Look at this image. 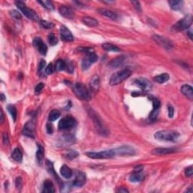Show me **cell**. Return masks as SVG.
<instances>
[{"instance_id": "obj_56", "label": "cell", "mask_w": 193, "mask_h": 193, "mask_svg": "<svg viewBox=\"0 0 193 193\" xmlns=\"http://www.w3.org/2000/svg\"><path fill=\"white\" fill-rule=\"evenodd\" d=\"M47 130L48 134H52V127L51 125H47Z\"/></svg>"}, {"instance_id": "obj_39", "label": "cell", "mask_w": 193, "mask_h": 193, "mask_svg": "<svg viewBox=\"0 0 193 193\" xmlns=\"http://www.w3.org/2000/svg\"><path fill=\"white\" fill-rule=\"evenodd\" d=\"M63 140L65 144H72L75 141V137L72 134H65L63 136Z\"/></svg>"}, {"instance_id": "obj_42", "label": "cell", "mask_w": 193, "mask_h": 193, "mask_svg": "<svg viewBox=\"0 0 193 193\" xmlns=\"http://www.w3.org/2000/svg\"><path fill=\"white\" fill-rule=\"evenodd\" d=\"M41 26H42V27H44L45 29H51V28H53L54 26V24H53L52 23H50V22H48V21H41Z\"/></svg>"}, {"instance_id": "obj_54", "label": "cell", "mask_w": 193, "mask_h": 193, "mask_svg": "<svg viewBox=\"0 0 193 193\" xmlns=\"http://www.w3.org/2000/svg\"><path fill=\"white\" fill-rule=\"evenodd\" d=\"M144 170V166L143 165H137L134 169V172H142Z\"/></svg>"}, {"instance_id": "obj_2", "label": "cell", "mask_w": 193, "mask_h": 193, "mask_svg": "<svg viewBox=\"0 0 193 193\" xmlns=\"http://www.w3.org/2000/svg\"><path fill=\"white\" fill-rule=\"evenodd\" d=\"M72 88L73 92L79 99L83 100V101H89L91 99L90 92L84 84L76 82V83L73 84Z\"/></svg>"}, {"instance_id": "obj_60", "label": "cell", "mask_w": 193, "mask_h": 193, "mask_svg": "<svg viewBox=\"0 0 193 193\" xmlns=\"http://www.w3.org/2000/svg\"><path fill=\"white\" fill-rule=\"evenodd\" d=\"M1 99L2 101L5 100V95L3 94H1Z\"/></svg>"}, {"instance_id": "obj_35", "label": "cell", "mask_w": 193, "mask_h": 193, "mask_svg": "<svg viewBox=\"0 0 193 193\" xmlns=\"http://www.w3.org/2000/svg\"><path fill=\"white\" fill-rule=\"evenodd\" d=\"M60 116V112L57 110H54L50 112L49 115H48V121H56Z\"/></svg>"}, {"instance_id": "obj_59", "label": "cell", "mask_w": 193, "mask_h": 193, "mask_svg": "<svg viewBox=\"0 0 193 193\" xmlns=\"http://www.w3.org/2000/svg\"><path fill=\"white\" fill-rule=\"evenodd\" d=\"M186 192H192V186L189 187V189H187Z\"/></svg>"}, {"instance_id": "obj_9", "label": "cell", "mask_w": 193, "mask_h": 193, "mask_svg": "<svg viewBox=\"0 0 193 193\" xmlns=\"http://www.w3.org/2000/svg\"><path fill=\"white\" fill-rule=\"evenodd\" d=\"M76 121L74 118L71 116H67L64 117L59 121L58 128L59 130H68L71 129L73 127L76 126Z\"/></svg>"}, {"instance_id": "obj_50", "label": "cell", "mask_w": 193, "mask_h": 193, "mask_svg": "<svg viewBox=\"0 0 193 193\" xmlns=\"http://www.w3.org/2000/svg\"><path fill=\"white\" fill-rule=\"evenodd\" d=\"M167 111H168V117L173 118L174 114V109L173 108V106H171V105H168V106H167Z\"/></svg>"}, {"instance_id": "obj_41", "label": "cell", "mask_w": 193, "mask_h": 193, "mask_svg": "<svg viewBox=\"0 0 193 193\" xmlns=\"http://www.w3.org/2000/svg\"><path fill=\"white\" fill-rule=\"evenodd\" d=\"M158 112H159V110H154L153 109V111L151 112V113L149 114V119L150 121H155V119H157L158 115Z\"/></svg>"}, {"instance_id": "obj_18", "label": "cell", "mask_w": 193, "mask_h": 193, "mask_svg": "<svg viewBox=\"0 0 193 193\" xmlns=\"http://www.w3.org/2000/svg\"><path fill=\"white\" fill-rule=\"evenodd\" d=\"M59 13L67 19H73L75 15L74 12L72 8L68 6H65V5H62L59 8Z\"/></svg>"}, {"instance_id": "obj_20", "label": "cell", "mask_w": 193, "mask_h": 193, "mask_svg": "<svg viewBox=\"0 0 193 193\" xmlns=\"http://www.w3.org/2000/svg\"><path fill=\"white\" fill-rule=\"evenodd\" d=\"M97 11L101 15H103V16H105V17H109V18L111 20H116L118 18L117 14L110 9H106V8H99Z\"/></svg>"}, {"instance_id": "obj_55", "label": "cell", "mask_w": 193, "mask_h": 193, "mask_svg": "<svg viewBox=\"0 0 193 193\" xmlns=\"http://www.w3.org/2000/svg\"><path fill=\"white\" fill-rule=\"evenodd\" d=\"M118 192H124V193H127V192H129V191H128V189L125 188V187H121L120 189H119V190L117 191Z\"/></svg>"}, {"instance_id": "obj_38", "label": "cell", "mask_w": 193, "mask_h": 193, "mask_svg": "<svg viewBox=\"0 0 193 193\" xmlns=\"http://www.w3.org/2000/svg\"><path fill=\"white\" fill-rule=\"evenodd\" d=\"M48 39V42H49V44L51 45L54 46V45H56L58 44V39L56 37V35H55L54 33L49 34Z\"/></svg>"}, {"instance_id": "obj_40", "label": "cell", "mask_w": 193, "mask_h": 193, "mask_svg": "<svg viewBox=\"0 0 193 193\" xmlns=\"http://www.w3.org/2000/svg\"><path fill=\"white\" fill-rule=\"evenodd\" d=\"M10 15L12 16V18L16 20V21H19V20L21 19V15L20 14V12H17V11H15V10L11 11Z\"/></svg>"}, {"instance_id": "obj_6", "label": "cell", "mask_w": 193, "mask_h": 193, "mask_svg": "<svg viewBox=\"0 0 193 193\" xmlns=\"http://www.w3.org/2000/svg\"><path fill=\"white\" fill-rule=\"evenodd\" d=\"M15 4L17 5V8H18L26 17H28V18L30 20H33V21H39V17L36 12L33 9H31V8H28L23 2L17 1L16 2Z\"/></svg>"}, {"instance_id": "obj_21", "label": "cell", "mask_w": 193, "mask_h": 193, "mask_svg": "<svg viewBox=\"0 0 193 193\" xmlns=\"http://www.w3.org/2000/svg\"><path fill=\"white\" fill-rule=\"evenodd\" d=\"M82 21L84 24L87 26H90V27H95L99 24V22L92 17H84L82 19Z\"/></svg>"}, {"instance_id": "obj_8", "label": "cell", "mask_w": 193, "mask_h": 193, "mask_svg": "<svg viewBox=\"0 0 193 193\" xmlns=\"http://www.w3.org/2000/svg\"><path fill=\"white\" fill-rule=\"evenodd\" d=\"M98 57L94 52L86 54V56L83 58L82 61V70H87L93 64L97 61Z\"/></svg>"}, {"instance_id": "obj_19", "label": "cell", "mask_w": 193, "mask_h": 193, "mask_svg": "<svg viewBox=\"0 0 193 193\" xmlns=\"http://www.w3.org/2000/svg\"><path fill=\"white\" fill-rule=\"evenodd\" d=\"M180 91L183 94L186 96L187 98H189L190 101L193 100V88L192 86L189 85H183V86L180 88Z\"/></svg>"}, {"instance_id": "obj_27", "label": "cell", "mask_w": 193, "mask_h": 193, "mask_svg": "<svg viewBox=\"0 0 193 193\" xmlns=\"http://www.w3.org/2000/svg\"><path fill=\"white\" fill-rule=\"evenodd\" d=\"M144 176L142 172H133V174L130 176L129 180L132 183H138L144 180Z\"/></svg>"}, {"instance_id": "obj_58", "label": "cell", "mask_w": 193, "mask_h": 193, "mask_svg": "<svg viewBox=\"0 0 193 193\" xmlns=\"http://www.w3.org/2000/svg\"><path fill=\"white\" fill-rule=\"evenodd\" d=\"M188 34H189V38L191 39H192V30H189L188 31Z\"/></svg>"}, {"instance_id": "obj_52", "label": "cell", "mask_w": 193, "mask_h": 193, "mask_svg": "<svg viewBox=\"0 0 193 193\" xmlns=\"http://www.w3.org/2000/svg\"><path fill=\"white\" fill-rule=\"evenodd\" d=\"M131 3L134 5L135 8L137 9L138 12H141V7H140V2L138 1H132Z\"/></svg>"}, {"instance_id": "obj_34", "label": "cell", "mask_w": 193, "mask_h": 193, "mask_svg": "<svg viewBox=\"0 0 193 193\" xmlns=\"http://www.w3.org/2000/svg\"><path fill=\"white\" fill-rule=\"evenodd\" d=\"M8 111L9 112L12 119H13V121L15 122L16 120H17V112L16 107L14 106V105H9V106H8Z\"/></svg>"}, {"instance_id": "obj_31", "label": "cell", "mask_w": 193, "mask_h": 193, "mask_svg": "<svg viewBox=\"0 0 193 193\" xmlns=\"http://www.w3.org/2000/svg\"><path fill=\"white\" fill-rule=\"evenodd\" d=\"M12 158L17 162H22L23 155H22V153H21V149H18V148H15L12 154Z\"/></svg>"}, {"instance_id": "obj_45", "label": "cell", "mask_w": 193, "mask_h": 193, "mask_svg": "<svg viewBox=\"0 0 193 193\" xmlns=\"http://www.w3.org/2000/svg\"><path fill=\"white\" fill-rule=\"evenodd\" d=\"M44 87H45L44 83H42V82H41V83L38 84L35 87V94H40V93L42 92V91L43 90Z\"/></svg>"}, {"instance_id": "obj_23", "label": "cell", "mask_w": 193, "mask_h": 193, "mask_svg": "<svg viewBox=\"0 0 193 193\" xmlns=\"http://www.w3.org/2000/svg\"><path fill=\"white\" fill-rule=\"evenodd\" d=\"M55 192L54 184L51 180H46L43 183V190L42 192L45 193H54Z\"/></svg>"}, {"instance_id": "obj_17", "label": "cell", "mask_w": 193, "mask_h": 193, "mask_svg": "<svg viewBox=\"0 0 193 193\" xmlns=\"http://www.w3.org/2000/svg\"><path fill=\"white\" fill-rule=\"evenodd\" d=\"M178 149L176 148H156L152 150V154L156 155L171 154L177 152Z\"/></svg>"}, {"instance_id": "obj_43", "label": "cell", "mask_w": 193, "mask_h": 193, "mask_svg": "<svg viewBox=\"0 0 193 193\" xmlns=\"http://www.w3.org/2000/svg\"><path fill=\"white\" fill-rule=\"evenodd\" d=\"M152 101H153V109H154V110H159L161 106V103L159 100L155 97H152Z\"/></svg>"}, {"instance_id": "obj_44", "label": "cell", "mask_w": 193, "mask_h": 193, "mask_svg": "<svg viewBox=\"0 0 193 193\" xmlns=\"http://www.w3.org/2000/svg\"><path fill=\"white\" fill-rule=\"evenodd\" d=\"M54 66L53 65V64L50 63L45 68V73L47 75H51L54 72Z\"/></svg>"}, {"instance_id": "obj_24", "label": "cell", "mask_w": 193, "mask_h": 193, "mask_svg": "<svg viewBox=\"0 0 193 193\" xmlns=\"http://www.w3.org/2000/svg\"><path fill=\"white\" fill-rule=\"evenodd\" d=\"M125 61V58L123 56H119L117 58L112 59L111 61L108 64V66L112 68H115L119 67V66H121V64L124 63Z\"/></svg>"}, {"instance_id": "obj_7", "label": "cell", "mask_w": 193, "mask_h": 193, "mask_svg": "<svg viewBox=\"0 0 193 193\" xmlns=\"http://www.w3.org/2000/svg\"><path fill=\"white\" fill-rule=\"evenodd\" d=\"M192 24V17L191 15H187L183 19L179 21L176 24L173 26V29L176 31H183L189 29V26Z\"/></svg>"}, {"instance_id": "obj_5", "label": "cell", "mask_w": 193, "mask_h": 193, "mask_svg": "<svg viewBox=\"0 0 193 193\" xmlns=\"http://www.w3.org/2000/svg\"><path fill=\"white\" fill-rule=\"evenodd\" d=\"M89 158H93V159H108V158H112L114 156H115V153L114 152V149L105 150V151H101L96 153V152H88L85 153Z\"/></svg>"}, {"instance_id": "obj_4", "label": "cell", "mask_w": 193, "mask_h": 193, "mask_svg": "<svg viewBox=\"0 0 193 193\" xmlns=\"http://www.w3.org/2000/svg\"><path fill=\"white\" fill-rule=\"evenodd\" d=\"M131 76V71L129 69H123V70L119 71L114 73L113 75L110 77V85L113 86V85H117L121 83L128 78Z\"/></svg>"}, {"instance_id": "obj_53", "label": "cell", "mask_w": 193, "mask_h": 193, "mask_svg": "<svg viewBox=\"0 0 193 193\" xmlns=\"http://www.w3.org/2000/svg\"><path fill=\"white\" fill-rule=\"evenodd\" d=\"M16 187H17V189H20L21 188V186H22V179H21V177H17V179H16Z\"/></svg>"}, {"instance_id": "obj_29", "label": "cell", "mask_w": 193, "mask_h": 193, "mask_svg": "<svg viewBox=\"0 0 193 193\" xmlns=\"http://www.w3.org/2000/svg\"><path fill=\"white\" fill-rule=\"evenodd\" d=\"M168 4L171 9L174 11H179L182 8L183 5V1H177V0H171V1H168Z\"/></svg>"}, {"instance_id": "obj_33", "label": "cell", "mask_w": 193, "mask_h": 193, "mask_svg": "<svg viewBox=\"0 0 193 193\" xmlns=\"http://www.w3.org/2000/svg\"><path fill=\"white\" fill-rule=\"evenodd\" d=\"M54 69L55 70L60 72V71H63L66 69V61H64L63 60H58L56 62L54 65Z\"/></svg>"}, {"instance_id": "obj_1", "label": "cell", "mask_w": 193, "mask_h": 193, "mask_svg": "<svg viewBox=\"0 0 193 193\" xmlns=\"http://www.w3.org/2000/svg\"><path fill=\"white\" fill-rule=\"evenodd\" d=\"M180 137V134L177 131L172 130H158L154 134V137L156 140L161 141H170L175 142Z\"/></svg>"}, {"instance_id": "obj_16", "label": "cell", "mask_w": 193, "mask_h": 193, "mask_svg": "<svg viewBox=\"0 0 193 193\" xmlns=\"http://www.w3.org/2000/svg\"><path fill=\"white\" fill-rule=\"evenodd\" d=\"M85 182H86V176H85V173L82 172V171H78L76 173L75 180H73V186L76 187H81L85 185Z\"/></svg>"}, {"instance_id": "obj_36", "label": "cell", "mask_w": 193, "mask_h": 193, "mask_svg": "<svg viewBox=\"0 0 193 193\" xmlns=\"http://www.w3.org/2000/svg\"><path fill=\"white\" fill-rule=\"evenodd\" d=\"M38 2L40 3L46 9L49 11H53L54 9V5H53V3L51 1H38Z\"/></svg>"}, {"instance_id": "obj_48", "label": "cell", "mask_w": 193, "mask_h": 193, "mask_svg": "<svg viewBox=\"0 0 193 193\" xmlns=\"http://www.w3.org/2000/svg\"><path fill=\"white\" fill-rule=\"evenodd\" d=\"M2 140H3V144L5 146H7L8 144H9V138H8V135L6 132H4L2 135Z\"/></svg>"}, {"instance_id": "obj_15", "label": "cell", "mask_w": 193, "mask_h": 193, "mask_svg": "<svg viewBox=\"0 0 193 193\" xmlns=\"http://www.w3.org/2000/svg\"><path fill=\"white\" fill-rule=\"evenodd\" d=\"M60 35L62 40L65 41V42H72L74 39V37H73V33H71L70 30L64 25L60 28Z\"/></svg>"}, {"instance_id": "obj_3", "label": "cell", "mask_w": 193, "mask_h": 193, "mask_svg": "<svg viewBox=\"0 0 193 193\" xmlns=\"http://www.w3.org/2000/svg\"><path fill=\"white\" fill-rule=\"evenodd\" d=\"M88 113L93 120V122H94V126H95L96 129L98 131V133H99L100 134L103 135V136L108 134H109L108 130H107L106 127L104 126L101 118L98 115V114L94 112V110H92V109H90V110H88Z\"/></svg>"}, {"instance_id": "obj_37", "label": "cell", "mask_w": 193, "mask_h": 193, "mask_svg": "<svg viewBox=\"0 0 193 193\" xmlns=\"http://www.w3.org/2000/svg\"><path fill=\"white\" fill-rule=\"evenodd\" d=\"M78 155V153L76 151H75V150H69V151H68L67 153H66L65 156H66V158H68V159L72 160V159H74V158H76Z\"/></svg>"}, {"instance_id": "obj_22", "label": "cell", "mask_w": 193, "mask_h": 193, "mask_svg": "<svg viewBox=\"0 0 193 193\" xmlns=\"http://www.w3.org/2000/svg\"><path fill=\"white\" fill-rule=\"evenodd\" d=\"M100 85H101V82H100V78L99 76H94L93 77L91 78L90 81V87L93 92H96L98 91L100 87Z\"/></svg>"}, {"instance_id": "obj_46", "label": "cell", "mask_w": 193, "mask_h": 193, "mask_svg": "<svg viewBox=\"0 0 193 193\" xmlns=\"http://www.w3.org/2000/svg\"><path fill=\"white\" fill-rule=\"evenodd\" d=\"M69 73H73V70H74V67H73V64L71 62L68 61L66 62V69Z\"/></svg>"}, {"instance_id": "obj_47", "label": "cell", "mask_w": 193, "mask_h": 193, "mask_svg": "<svg viewBox=\"0 0 193 193\" xmlns=\"http://www.w3.org/2000/svg\"><path fill=\"white\" fill-rule=\"evenodd\" d=\"M45 64L46 63L44 60H41V61L39 62V68H38V72L39 74H41L42 71H43V69H45Z\"/></svg>"}, {"instance_id": "obj_57", "label": "cell", "mask_w": 193, "mask_h": 193, "mask_svg": "<svg viewBox=\"0 0 193 193\" xmlns=\"http://www.w3.org/2000/svg\"><path fill=\"white\" fill-rule=\"evenodd\" d=\"M0 112H1V119H0V121H1V123H2L3 121H4V115H3V111L2 110H0Z\"/></svg>"}, {"instance_id": "obj_12", "label": "cell", "mask_w": 193, "mask_h": 193, "mask_svg": "<svg viewBox=\"0 0 193 193\" xmlns=\"http://www.w3.org/2000/svg\"><path fill=\"white\" fill-rule=\"evenodd\" d=\"M135 85L137 87H139L143 92H149L153 87V85H152L151 82L146 78H137L134 81Z\"/></svg>"}, {"instance_id": "obj_49", "label": "cell", "mask_w": 193, "mask_h": 193, "mask_svg": "<svg viewBox=\"0 0 193 193\" xmlns=\"http://www.w3.org/2000/svg\"><path fill=\"white\" fill-rule=\"evenodd\" d=\"M78 51H82V52H85L86 54H89V53H92L94 52L92 48H78Z\"/></svg>"}, {"instance_id": "obj_13", "label": "cell", "mask_w": 193, "mask_h": 193, "mask_svg": "<svg viewBox=\"0 0 193 193\" xmlns=\"http://www.w3.org/2000/svg\"><path fill=\"white\" fill-rule=\"evenodd\" d=\"M35 123L33 121H30L25 124L23 129V134L30 138H35Z\"/></svg>"}, {"instance_id": "obj_32", "label": "cell", "mask_w": 193, "mask_h": 193, "mask_svg": "<svg viewBox=\"0 0 193 193\" xmlns=\"http://www.w3.org/2000/svg\"><path fill=\"white\" fill-rule=\"evenodd\" d=\"M170 79V76L167 73H164V74L158 75V76H155L154 78V81L158 82V83H164V82H167Z\"/></svg>"}, {"instance_id": "obj_10", "label": "cell", "mask_w": 193, "mask_h": 193, "mask_svg": "<svg viewBox=\"0 0 193 193\" xmlns=\"http://www.w3.org/2000/svg\"><path fill=\"white\" fill-rule=\"evenodd\" d=\"M115 155H121V156H131L136 154V150L134 147L128 145L119 146V147L114 149Z\"/></svg>"}, {"instance_id": "obj_51", "label": "cell", "mask_w": 193, "mask_h": 193, "mask_svg": "<svg viewBox=\"0 0 193 193\" xmlns=\"http://www.w3.org/2000/svg\"><path fill=\"white\" fill-rule=\"evenodd\" d=\"M192 173H193L192 166H190V167H187V168L185 170V174H186V177H192Z\"/></svg>"}, {"instance_id": "obj_26", "label": "cell", "mask_w": 193, "mask_h": 193, "mask_svg": "<svg viewBox=\"0 0 193 193\" xmlns=\"http://www.w3.org/2000/svg\"><path fill=\"white\" fill-rule=\"evenodd\" d=\"M60 174H61V176L64 178L69 179L72 177L73 171L67 165L64 164V165L60 167Z\"/></svg>"}, {"instance_id": "obj_30", "label": "cell", "mask_w": 193, "mask_h": 193, "mask_svg": "<svg viewBox=\"0 0 193 193\" xmlns=\"http://www.w3.org/2000/svg\"><path fill=\"white\" fill-rule=\"evenodd\" d=\"M102 48L107 51H114V52H119L120 51V48L118 46L115 45L112 43H109V42H106L102 45Z\"/></svg>"}, {"instance_id": "obj_28", "label": "cell", "mask_w": 193, "mask_h": 193, "mask_svg": "<svg viewBox=\"0 0 193 193\" xmlns=\"http://www.w3.org/2000/svg\"><path fill=\"white\" fill-rule=\"evenodd\" d=\"M38 146V149L36 151V159L37 162H38L39 164H41L42 163V161H43L44 158V155H45V152H44V148L43 146H41L40 144L37 145Z\"/></svg>"}, {"instance_id": "obj_11", "label": "cell", "mask_w": 193, "mask_h": 193, "mask_svg": "<svg viewBox=\"0 0 193 193\" xmlns=\"http://www.w3.org/2000/svg\"><path fill=\"white\" fill-rule=\"evenodd\" d=\"M153 40L156 42L157 44L159 45L160 46H162V48H164V49L167 50H171L173 48V43L171 40H169L168 39L165 38V37L159 35H155L153 37Z\"/></svg>"}, {"instance_id": "obj_25", "label": "cell", "mask_w": 193, "mask_h": 193, "mask_svg": "<svg viewBox=\"0 0 193 193\" xmlns=\"http://www.w3.org/2000/svg\"><path fill=\"white\" fill-rule=\"evenodd\" d=\"M46 168H47L48 172L49 173V174L51 175H52L54 177H55V179L58 180V182L59 183L61 184V180H60V179L58 178V175H57L56 172L54 171V166H53L52 162H50V161H48V160L46 161Z\"/></svg>"}, {"instance_id": "obj_14", "label": "cell", "mask_w": 193, "mask_h": 193, "mask_svg": "<svg viewBox=\"0 0 193 193\" xmlns=\"http://www.w3.org/2000/svg\"><path fill=\"white\" fill-rule=\"evenodd\" d=\"M33 46L36 48L39 51V52L42 55H45L47 54L48 51V47L45 42L42 41V39L39 37H36L33 39Z\"/></svg>"}]
</instances>
